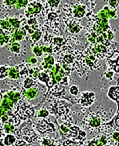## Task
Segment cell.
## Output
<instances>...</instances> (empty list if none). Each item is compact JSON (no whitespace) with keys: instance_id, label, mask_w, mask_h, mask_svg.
<instances>
[{"instance_id":"obj_29","label":"cell","mask_w":119,"mask_h":146,"mask_svg":"<svg viewBox=\"0 0 119 146\" xmlns=\"http://www.w3.org/2000/svg\"><path fill=\"white\" fill-rule=\"evenodd\" d=\"M34 84V79H33L32 77H27L24 80V87L26 90L31 89V88H32Z\"/></svg>"},{"instance_id":"obj_15","label":"cell","mask_w":119,"mask_h":146,"mask_svg":"<svg viewBox=\"0 0 119 146\" xmlns=\"http://www.w3.org/2000/svg\"><path fill=\"white\" fill-rule=\"evenodd\" d=\"M17 139V137L12 133L6 134L3 138L0 140V146H13Z\"/></svg>"},{"instance_id":"obj_18","label":"cell","mask_w":119,"mask_h":146,"mask_svg":"<svg viewBox=\"0 0 119 146\" xmlns=\"http://www.w3.org/2000/svg\"><path fill=\"white\" fill-rule=\"evenodd\" d=\"M105 127H106L105 129L108 128V127H110V128L114 129V131H119V111L114 117L112 120L105 124Z\"/></svg>"},{"instance_id":"obj_36","label":"cell","mask_w":119,"mask_h":146,"mask_svg":"<svg viewBox=\"0 0 119 146\" xmlns=\"http://www.w3.org/2000/svg\"><path fill=\"white\" fill-rule=\"evenodd\" d=\"M41 50H42L43 54H48L49 55H51V54L53 52V50L52 46H40Z\"/></svg>"},{"instance_id":"obj_14","label":"cell","mask_w":119,"mask_h":146,"mask_svg":"<svg viewBox=\"0 0 119 146\" xmlns=\"http://www.w3.org/2000/svg\"><path fill=\"white\" fill-rule=\"evenodd\" d=\"M54 65H55V60L53 56L48 55L44 57L42 62V67L43 68V69L46 71H51Z\"/></svg>"},{"instance_id":"obj_2","label":"cell","mask_w":119,"mask_h":146,"mask_svg":"<svg viewBox=\"0 0 119 146\" xmlns=\"http://www.w3.org/2000/svg\"><path fill=\"white\" fill-rule=\"evenodd\" d=\"M16 112L20 120H26L34 116L35 114V110L26 102L20 101L18 103V106Z\"/></svg>"},{"instance_id":"obj_3","label":"cell","mask_w":119,"mask_h":146,"mask_svg":"<svg viewBox=\"0 0 119 146\" xmlns=\"http://www.w3.org/2000/svg\"><path fill=\"white\" fill-rule=\"evenodd\" d=\"M76 5H74V7L72 9L70 8V14L69 16L72 15V18L75 19H81L86 15H89L88 13V10H92L88 7V5H83L82 4V1H77L75 2Z\"/></svg>"},{"instance_id":"obj_40","label":"cell","mask_w":119,"mask_h":146,"mask_svg":"<svg viewBox=\"0 0 119 146\" xmlns=\"http://www.w3.org/2000/svg\"><path fill=\"white\" fill-rule=\"evenodd\" d=\"M114 76V72L112 70H110L107 72H106V77L107 79H111Z\"/></svg>"},{"instance_id":"obj_8","label":"cell","mask_w":119,"mask_h":146,"mask_svg":"<svg viewBox=\"0 0 119 146\" xmlns=\"http://www.w3.org/2000/svg\"><path fill=\"white\" fill-rule=\"evenodd\" d=\"M85 122L89 128L90 129H99L102 127V119L97 115L88 114L85 118Z\"/></svg>"},{"instance_id":"obj_11","label":"cell","mask_w":119,"mask_h":146,"mask_svg":"<svg viewBox=\"0 0 119 146\" xmlns=\"http://www.w3.org/2000/svg\"><path fill=\"white\" fill-rule=\"evenodd\" d=\"M107 63L109 64L112 71L119 73V52H114L111 56L107 57Z\"/></svg>"},{"instance_id":"obj_33","label":"cell","mask_w":119,"mask_h":146,"mask_svg":"<svg viewBox=\"0 0 119 146\" xmlns=\"http://www.w3.org/2000/svg\"><path fill=\"white\" fill-rule=\"evenodd\" d=\"M57 13H55V12H50V13L47 14L46 17V21H49V22L51 24L52 22H53L54 21H56V19L57 18Z\"/></svg>"},{"instance_id":"obj_35","label":"cell","mask_w":119,"mask_h":146,"mask_svg":"<svg viewBox=\"0 0 119 146\" xmlns=\"http://www.w3.org/2000/svg\"><path fill=\"white\" fill-rule=\"evenodd\" d=\"M69 92L70 94L73 96H77L78 94V93H79V89H78V86H76V85H73L70 87V89H69Z\"/></svg>"},{"instance_id":"obj_9","label":"cell","mask_w":119,"mask_h":146,"mask_svg":"<svg viewBox=\"0 0 119 146\" xmlns=\"http://www.w3.org/2000/svg\"><path fill=\"white\" fill-rule=\"evenodd\" d=\"M96 99V94L93 92L81 93L79 98V103L84 107H89L93 104Z\"/></svg>"},{"instance_id":"obj_7","label":"cell","mask_w":119,"mask_h":146,"mask_svg":"<svg viewBox=\"0 0 119 146\" xmlns=\"http://www.w3.org/2000/svg\"><path fill=\"white\" fill-rule=\"evenodd\" d=\"M108 144V136L106 133H100L93 139L87 141L85 140L84 142L85 146H104Z\"/></svg>"},{"instance_id":"obj_27","label":"cell","mask_w":119,"mask_h":146,"mask_svg":"<svg viewBox=\"0 0 119 146\" xmlns=\"http://www.w3.org/2000/svg\"><path fill=\"white\" fill-rule=\"evenodd\" d=\"M0 29L2 30H6V31H11L13 28L10 25L8 20L0 19Z\"/></svg>"},{"instance_id":"obj_13","label":"cell","mask_w":119,"mask_h":146,"mask_svg":"<svg viewBox=\"0 0 119 146\" xmlns=\"http://www.w3.org/2000/svg\"><path fill=\"white\" fill-rule=\"evenodd\" d=\"M27 34V32L24 29H17L14 32H13L12 36L10 37V40H9V43H13V42H18L22 41L24 36Z\"/></svg>"},{"instance_id":"obj_39","label":"cell","mask_w":119,"mask_h":146,"mask_svg":"<svg viewBox=\"0 0 119 146\" xmlns=\"http://www.w3.org/2000/svg\"><path fill=\"white\" fill-rule=\"evenodd\" d=\"M47 3H49L51 7H57L60 3V1H47Z\"/></svg>"},{"instance_id":"obj_31","label":"cell","mask_w":119,"mask_h":146,"mask_svg":"<svg viewBox=\"0 0 119 146\" xmlns=\"http://www.w3.org/2000/svg\"><path fill=\"white\" fill-rule=\"evenodd\" d=\"M49 115H50V112L49 111L47 110V109H40L39 111H38V114H37V118L38 119H46L49 116Z\"/></svg>"},{"instance_id":"obj_43","label":"cell","mask_w":119,"mask_h":146,"mask_svg":"<svg viewBox=\"0 0 119 146\" xmlns=\"http://www.w3.org/2000/svg\"><path fill=\"white\" fill-rule=\"evenodd\" d=\"M0 130H2V127H1V123H0ZM0 135H1V131H0Z\"/></svg>"},{"instance_id":"obj_1","label":"cell","mask_w":119,"mask_h":146,"mask_svg":"<svg viewBox=\"0 0 119 146\" xmlns=\"http://www.w3.org/2000/svg\"><path fill=\"white\" fill-rule=\"evenodd\" d=\"M60 132L63 137L66 139L72 140L75 141H81L85 139L87 133L82 130L80 127L74 126L70 123L61 124L59 127Z\"/></svg>"},{"instance_id":"obj_42","label":"cell","mask_w":119,"mask_h":146,"mask_svg":"<svg viewBox=\"0 0 119 146\" xmlns=\"http://www.w3.org/2000/svg\"><path fill=\"white\" fill-rule=\"evenodd\" d=\"M4 3H6L7 5H14V6H15L17 1H16V0H14V1H5Z\"/></svg>"},{"instance_id":"obj_25","label":"cell","mask_w":119,"mask_h":146,"mask_svg":"<svg viewBox=\"0 0 119 146\" xmlns=\"http://www.w3.org/2000/svg\"><path fill=\"white\" fill-rule=\"evenodd\" d=\"M8 21L10 24V25L13 29H15V30L19 29L20 28V21L17 17H10L8 19Z\"/></svg>"},{"instance_id":"obj_21","label":"cell","mask_w":119,"mask_h":146,"mask_svg":"<svg viewBox=\"0 0 119 146\" xmlns=\"http://www.w3.org/2000/svg\"><path fill=\"white\" fill-rule=\"evenodd\" d=\"M41 145L42 146H61L59 141L54 139H50L48 137H43L41 140Z\"/></svg>"},{"instance_id":"obj_4","label":"cell","mask_w":119,"mask_h":146,"mask_svg":"<svg viewBox=\"0 0 119 146\" xmlns=\"http://www.w3.org/2000/svg\"><path fill=\"white\" fill-rule=\"evenodd\" d=\"M43 6L41 4V2L38 1H29V3L27 6V10L25 11V15L28 19L34 18V16L42 12Z\"/></svg>"},{"instance_id":"obj_5","label":"cell","mask_w":119,"mask_h":146,"mask_svg":"<svg viewBox=\"0 0 119 146\" xmlns=\"http://www.w3.org/2000/svg\"><path fill=\"white\" fill-rule=\"evenodd\" d=\"M36 128L40 133H53L55 132L56 128L52 123H50L46 119H38L36 122Z\"/></svg>"},{"instance_id":"obj_17","label":"cell","mask_w":119,"mask_h":146,"mask_svg":"<svg viewBox=\"0 0 119 146\" xmlns=\"http://www.w3.org/2000/svg\"><path fill=\"white\" fill-rule=\"evenodd\" d=\"M108 145L111 146H119V131H113L107 134Z\"/></svg>"},{"instance_id":"obj_28","label":"cell","mask_w":119,"mask_h":146,"mask_svg":"<svg viewBox=\"0 0 119 146\" xmlns=\"http://www.w3.org/2000/svg\"><path fill=\"white\" fill-rule=\"evenodd\" d=\"M42 36V32L40 31V30H36L32 35H31V41L33 42L34 43H36L37 42H38L40 40V38Z\"/></svg>"},{"instance_id":"obj_23","label":"cell","mask_w":119,"mask_h":146,"mask_svg":"<svg viewBox=\"0 0 119 146\" xmlns=\"http://www.w3.org/2000/svg\"><path fill=\"white\" fill-rule=\"evenodd\" d=\"M63 62L64 64L71 66V65H73V64H75V62H76V57L71 54H65L63 58Z\"/></svg>"},{"instance_id":"obj_34","label":"cell","mask_w":119,"mask_h":146,"mask_svg":"<svg viewBox=\"0 0 119 146\" xmlns=\"http://www.w3.org/2000/svg\"><path fill=\"white\" fill-rule=\"evenodd\" d=\"M32 51H33V54H34L35 56H37V57H42V56L43 55V52L41 50L40 46H34L33 49H32Z\"/></svg>"},{"instance_id":"obj_12","label":"cell","mask_w":119,"mask_h":146,"mask_svg":"<svg viewBox=\"0 0 119 146\" xmlns=\"http://www.w3.org/2000/svg\"><path fill=\"white\" fill-rule=\"evenodd\" d=\"M107 97L114 101L118 105L117 113L119 111V86H110L107 92Z\"/></svg>"},{"instance_id":"obj_37","label":"cell","mask_w":119,"mask_h":146,"mask_svg":"<svg viewBox=\"0 0 119 146\" xmlns=\"http://www.w3.org/2000/svg\"><path fill=\"white\" fill-rule=\"evenodd\" d=\"M28 143L26 142L23 139H20L17 137V139L16 141V142L14 143V145L13 146H28Z\"/></svg>"},{"instance_id":"obj_32","label":"cell","mask_w":119,"mask_h":146,"mask_svg":"<svg viewBox=\"0 0 119 146\" xmlns=\"http://www.w3.org/2000/svg\"><path fill=\"white\" fill-rule=\"evenodd\" d=\"M29 3V1H17V3L15 4V7L16 9L17 10H21L22 8H24V7H26Z\"/></svg>"},{"instance_id":"obj_19","label":"cell","mask_w":119,"mask_h":146,"mask_svg":"<svg viewBox=\"0 0 119 146\" xmlns=\"http://www.w3.org/2000/svg\"><path fill=\"white\" fill-rule=\"evenodd\" d=\"M6 95L8 96V98L15 105H17L19 102H20V100H21V94H20V93L13 91V90H9V91H6Z\"/></svg>"},{"instance_id":"obj_10","label":"cell","mask_w":119,"mask_h":146,"mask_svg":"<svg viewBox=\"0 0 119 146\" xmlns=\"http://www.w3.org/2000/svg\"><path fill=\"white\" fill-rule=\"evenodd\" d=\"M66 25H67V30L72 34L78 33L83 29V27L80 25V23L77 22V20L72 17L68 18V21H66Z\"/></svg>"},{"instance_id":"obj_20","label":"cell","mask_w":119,"mask_h":146,"mask_svg":"<svg viewBox=\"0 0 119 146\" xmlns=\"http://www.w3.org/2000/svg\"><path fill=\"white\" fill-rule=\"evenodd\" d=\"M38 94H39V91L35 87H32L31 89L27 90L24 92L25 97L28 100H32V99L35 98L38 96Z\"/></svg>"},{"instance_id":"obj_6","label":"cell","mask_w":119,"mask_h":146,"mask_svg":"<svg viewBox=\"0 0 119 146\" xmlns=\"http://www.w3.org/2000/svg\"><path fill=\"white\" fill-rule=\"evenodd\" d=\"M20 130L22 135V139L25 141L27 143H37L39 141L38 137L34 132L33 129L29 127H23Z\"/></svg>"},{"instance_id":"obj_30","label":"cell","mask_w":119,"mask_h":146,"mask_svg":"<svg viewBox=\"0 0 119 146\" xmlns=\"http://www.w3.org/2000/svg\"><path fill=\"white\" fill-rule=\"evenodd\" d=\"M9 68L6 66H0V80H5L8 77Z\"/></svg>"},{"instance_id":"obj_38","label":"cell","mask_w":119,"mask_h":146,"mask_svg":"<svg viewBox=\"0 0 119 146\" xmlns=\"http://www.w3.org/2000/svg\"><path fill=\"white\" fill-rule=\"evenodd\" d=\"M108 4L113 10H116V8L118 7L119 1H108Z\"/></svg>"},{"instance_id":"obj_24","label":"cell","mask_w":119,"mask_h":146,"mask_svg":"<svg viewBox=\"0 0 119 146\" xmlns=\"http://www.w3.org/2000/svg\"><path fill=\"white\" fill-rule=\"evenodd\" d=\"M3 130L6 134H10V133H13L15 131V126H13L12 124L9 123H3Z\"/></svg>"},{"instance_id":"obj_16","label":"cell","mask_w":119,"mask_h":146,"mask_svg":"<svg viewBox=\"0 0 119 146\" xmlns=\"http://www.w3.org/2000/svg\"><path fill=\"white\" fill-rule=\"evenodd\" d=\"M66 43H67L66 39L62 37H54L52 38V40L50 42V44H52L53 50H56V49L60 50L63 46H65Z\"/></svg>"},{"instance_id":"obj_22","label":"cell","mask_w":119,"mask_h":146,"mask_svg":"<svg viewBox=\"0 0 119 146\" xmlns=\"http://www.w3.org/2000/svg\"><path fill=\"white\" fill-rule=\"evenodd\" d=\"M8 77L9 79L13 80H19L20 77V74H19L18 69L17 67H10L9 68V73H8Z\"/></svg>"},{"instance_id":"obj_44","label":"cell","mask_w":119,"mask_h":146,"mask_svg":"<svg viewBox=\"0 0 119 146\" xmlns=\"http://www.w3.org/2000/svg\"><path fill=\"white\" fill-rule=\"evenodd\" d=\"M104 146H111V145H108V144H106V145H105Z\"/></svg>"},{"instance_id":"obj_45","label":"cell","mask_w":119,"mask_h":146,"mask_svg":"<svg viewBox=\"0 0 119 146\" xmlns=\"http://www.w3.org/2000/svg\"><path fill=\"white\" fill-rule=\"evenodd\" d=\"M83 146H85V145H83Z\"/></svg>"},{"instance_id":"obj_26","label":"cell","mask_w":119,"mask_h":146,"mask_svg":"<svg viewBox=\"0 0 119 146\" xmlns=\"http://www.w3.org/2000/svg\"><path fill=\"white\" fill-rule=\"evenodd\" d=\"M9 50L13 54H19L21 51V45L18 42H13L9 46Z\"/></svg>"},{"instance_id":"obj_41","label":"cell","mask_w":119,"mask_h":146,"mask_svg":"<svg viewBox=\"0 0 119 146\" xmlns=\"http://www.w3.org/2000/svg\"><path fill=\"white\" fill-rule=\"evenodd\" d=\"M29 62L31 64H35L38 62V60L35 57H31V58L29 59Z\"/></svg>"}]
</instances>
